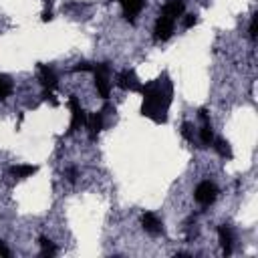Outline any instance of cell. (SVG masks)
Instances as JSON below:
<instances>
[{"label": "cell", "instance_id": "obj_1", "mask_svg": "<svg viewBox=\"0 0 258 258\" xmlns=\"http://www.w3.org/2000/svg\"><path fill=\"white\" fill-rule=\"evenodd\" d=\"M143 91V107H141V113L157 123H165L167 119V107L171 103V85L165 81V75H163V81L157 79L145 87H141Z\"/></svg>", "mask_w": 258, "mask_h": 258}, {"label": "cell", "instance_id": "obj_2", "mask_svg": "<svg viewBox=\"0 0 258 258\" xmlns=\"http://www.w3.org/2000/svg\"><path fill=\"white\" fill-rule=\"evenodd\" d=\"M109 62H99L93 67V73H95V87L99 91V95L103 99H109V93H111V83H109Z\"/></svg>", "mask_w": 258, "mask_h": 258}, {"label": "cell", "instance_id": "obj_3", "mask_svg": "<svg viewBox=\"0 0 258 258\" xmlns=\"http://www.w3.org/2000/svg\"><path fill=\"white\" fill-rule=\"evenodd\" d=\"M194 198H196V202L200 204V206H210V204H214L216 202V198H218V187L212 183V181H202V183H198V187H196V191H194Z\"/></svg>", "mask_w": 258, "mask_h": 258}, {"label": "cell", "instance_id": "obj_4", "mask_svg": "<svg viewBox=\"0 0 258 258\" xmlns=\"http://www.w3.org/2000/svg\"><path fill=\"white\" fill-rule=\"evenodd\" d=\"M173 28H175V18H171L165 12H159V18L155 20V28H153L155 40H167L173 34Z\"/></svg>", "mask_w": 258, "mask_h": 258}, {"label": "cell", "instance_id": "obj_5", "mask_svg": "<svg viewBox=\"0 0 258 258\" xmlns=\"http://www.w3.org/2000/svg\"><path fill=\"white\" fill-rule=\"evenodd\" d=\"M69 107H71V131H77L79 127H83L87 123V113L81 107L77 95H71L69 97Z\"/></svg>", "mask_w": 258, "mask_h": 258}, {"label": "cell", "instance_id": "obj_6", "mask_svg": "<svg viewBox=\"0 0 258 258\" xmlns=\"http://www.w3.org/2000/svg\"><path fill=\"white\" fill-rule=\"evenodd\" d=\"M117 85H119L121 89H125V91H141V87H143L141 81L137 79V75H135L131 69L119 73V77H117Z\"/></svg>", "mask_w": 258, "mask_h": 258}, {"label": "cell", "instance_id": "obj_7", "mask_svg": "<svg viewBox=\"0 0 258 258\" xmlns=\"http://www.w3.org/2000/svg\"><path fill=\"white\" fill-rule=\"evenodd\" d=\"M121 6H123V16H125V20H129V22H133L135 20V16L143 10V6H145V0H117Z\"/></svg>", "mask_w": 258, "mask_h": 258}, {"label": "cell", "instance_id": "obj_8", "mask_svg": "<svg viewBox=\"0 0 258 258\" xmlns=\"http://www.w3.org/2000/svg\"><path fill=\"white\" fill-rule=\"evenodd\" d=\"M141 226H143V230H145V232H149L151 236H157V234H161V232H163L161 220H159L155 214H151V212H147V214H143V216H141Z\"/></svg>", "mask_w": 258, "mask_h": 258}, {"label": "cell", "instance_id": "obj_9", "mask_svg": "<svg viewBox=\"0 0 258 258\" xmlns=\"http://www.w3.org/2000/svg\"><path fill=\"white\" fill-rule=\"evenodd\" d=\"M218 238H220V244H222V250H224V256H230L232 254V242H234V234H232V228L230 226H220L218 228Z\"/></svg>", "mask_w": 258, "mask_h": 258}, {"label": "cell", "instance_id": "obj_10", "mask_svg": "<svg viewBox=\"0 0 258 258\" xmlns=\"http://www.w3.org/2000/svg\"><path fill=\"white\" fill-rule=\"evenodd\" d=\"M87 129H89V135H91V139H95L99 133H101V129H103V113L99 111V113H93V115H87Z\"/></svg>", "mask_w": 258, "mask_h": 258}, {"label": "cell", "instance_id": "obj_11", "mask_svg": "<svg viewBox=\"0 0 258 258\" xmlns=\"http://www.w3.org/2000/svg\"><path fill=\"white\" fill-rule=\"evenodd\" d=\"M183 8H185V2H183V0H167L165 6L161 8V12H165V14H169L171 18L177 20V18L183 14Z\"/></svg>", "mask_w": 258, "mask_h": 258}, {"label": "cell", "instance_id": "obj_12", "mask_svg": "<svg viewBox=\"0 0 258 258\" xmlns=\"http://www.w3.org/2000/svg\"><path fill=\"white\" fill-rule=\"evenodd\" d=\"M38 71H40V83H42V87L44 89H54L56 87V75H54V71L48 69L46 64H40Z\"/></svg>", "mask_w": 258, "mask_h": 258}, {"label": "cell", "instance_id": "obj_13", "mask_svg": "<svg viewBox=\"0 0 258 258\" xmlns=\"http://www.w3.org/2000/svg\"><path fill=\"white\" fill-rule=\"evenodd\" d=\"M10 173H12L14 177H18V179H24V177L36 173V165H14V167L10 169Z\"/></svg>", "mask_w": 258, "mask_h": 258}, {"label": "cell", "instance_id": "obj_14", "mask_svg": "<svg viewBox=\"0 0 258 258\" xmlns=\"http://www.w3.org/2000/svg\"><path fill=\"white\" fill-rule=\"evenodd\" d=\"M200 139H202V143L204 145H212L214 143V129H212V125H210V121H206L204 125H202V129H200Z\"/></svg>", "mask_w": 258, "mask_h": 258}, {"label": "cell", "instance_id": "obj_15", "mask_svg": "<svg viewBox=\"0 0 258 258\" xmlns=\"http://www.w3.org/2000/svg\"><path fill=\"white\" fill-rule=\"evenodd\" d=\"M212 145H214V149H216L222 157H228V159L232 157V149H230V143H228L226 139H214Z\"/></svg>", "mask_w": 258, "mask_h": 258}, {"label": "cell", "instance_id": "obj_16", "mask_svg": "<svg viewBox=\"0 0 258 258\" xmlns=\"http://www.w3.org/2000/svg\"><path fill=\"white\" fill-rule=\"evenodd\" d=\"M10 93H12V81H10V77L0 73V99H6Z\"/></svg>", "mask_w": 258, "mask_h": 258}, {"label": "cell", "instance_id": "obj_17", "mask_svg": "<svg viewBox=\"0 0 258 258\" xmlns=\"http://www.w3.org/2000/svg\"><path fill=\"white\" fill-rule=\"evenodd\" d=\"M38 242H40V254H42V256H52V254H56V246H54L48 238L42 236Z\"/></svg>", "mask_w": 258, "mask_h": 258}, {"label": "cell", "instance_id": "obj_18", "mask_svg": "<svg viewBox=\"0 0 258 258\" xmlns=\"http://www.w3.org/2000/svg\"><path fill=\"white\" fill-rule=\"evenodd\" d=\"M181 135H183L187 141L194 139V127H191V123H183V125H181Z\"/></svg>", "mask_w": 258, "mask_h": 258}, {"label": "cell", "instance_id": "obj_19", "mask_svg": "<svg viewBox=\"0 0 258 258\" xmlns=\"http://www.w3.org/2000/svg\"><path fill=\"white\" fill-rule=\"evenodd\" d=\"M256 28H258V14H254V16H252V20H250V28H248V32H250V38H252V40H256Z\"/></svg>", "mask_w": 258, "mask_h": 258}, {"label": "cell", "instance_id": "obj_20", "mask_svg": "<svg viewBox=\"0 0 258 258\" xmlns=\"http://www.w3.org/2000/svg\"><path fill=\"white\" fill-rule=\"evenodd\" d=\"M196 22H198V16H196V14H185V16H183V26H185V28L196 26Z\"/></svg>", "mask_w": 258, "mask_h": 258}, {"label": "cell", "instance_id": "obj_21", "mask_svg": "<svg viewBox=\"0 0 258 258\" xmlns=\"http://www.w3.org/2000/svg\"><path fill=\"white\" fill-rule=\"evenodd\" d=\"M77 175H79L77 167H69V169H67V179H69L71 183H75V181H77Z\"/></svg>", "mask_w": 258, "mask_h": 258}, {"label": "cell", "instance_id": "obj_22", "mask_svg": "<svg viewBox=\"0 0 258 258\" xmlns=\"http://www.w3.org/2000/svg\"><path fill=\"white\" fill-rule=\"evenodd\" d=\"M52 18V10H50V0H46V10L42 12V22H48Z\"/></svg>", "mask_w": 258, "mask_h": 258}, {"label": "cell", "instance_id": "obj_23", "mask_svg": "<svg viewBox=\"0 0 258 258\" xmlns=\"http://www.w3.org/2000/svg\"><path fill=\"white\" fill-rule=\"evenodd\" d=\"M75 71H93V64H89V62H79V64L75 67Z\"/></svg>", "mask_w": 258, "mask_h": 258}, {"label": "cell", "instance_id": "obj_24", "mask_svg": "<svg viewBox=\"0 0 258 258\" xmlns=\"http://www.w3.org/2000/svg\"><path fill=\"white\" fill-rule=\"evenodd\" d=\"M0 256H10V250L4 246V242L0 240Z\"/></svg>", "mask_w": 258, "mask_h": 258}]
</instances>
